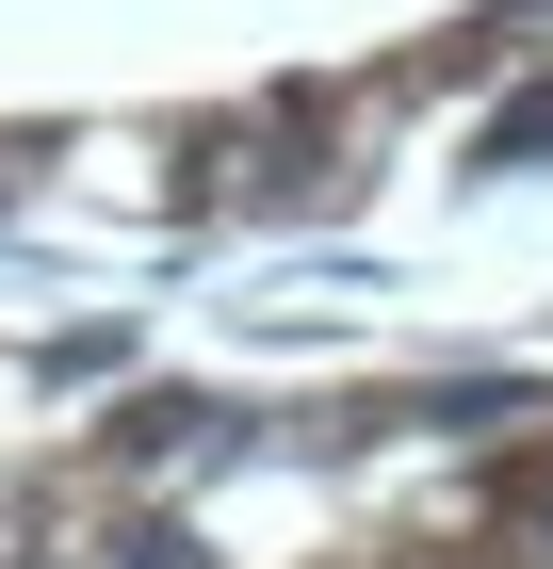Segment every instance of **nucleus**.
Instances as JSON below:
<instances>
[{
	"label": "nucleus",
	"instance_id": "nucleus-1",
	"mask_svg": "<svg viewBox=\"0 0 553 569\" xmlns=\"http://www.w3.org/2000/svg\"><path fill=\"white\" fill-rule=\"evenodd\" d=\"M537 147H553V82H521L505 114H488V131H472V163H537Z\"/></svg>",
	"mask_w": 553,
	"mask_h": 569
}]
</instances>
